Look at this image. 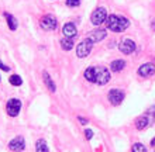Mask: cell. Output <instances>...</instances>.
Instances as JSON below:
<instances>
[{"instance_id":"6da1fadb","label":"cell","mask_w":155,"mask_h":152,"mask_svg":"<svg viewBox=\"0 0 155 152\" xmlns=\"http://www.w3.org/2000/svg\"><path fill=\"white\" fill-rule=\"evenodd\" d=\"M106 25H107V28L110 30V31H113V33H123V31H126L128 28L130 21L123 16L111 14V16L107 17Z\"/></svg>"},{"instance_id":"7a4b0ae2","label":"cell","mask_w":155,"mask_h":152,"mask_svg":"<svg viewBox=\"0 0 155 152\" xmlns=\"http://www.w3.org/2000/svg\"><path fill=\"white\" fill-rule=\"evenodd\" d=\"M111 79L110 72L104 68V66H94V83L96 85H106Z\"/></svg>"},{"instance_id":"3957f363","label":"cell","mask_w":155,"mask_h":152,"mask_svg":"<svg viewBox=\"0 0 155 152\" xmlns=\"http://www.w3.org/2000/svg\"><path fill=\"white\" fill-rule=\"evenodd\" d=\"M40 25H41V28L45 30V31H52V30L57 28L58 21H57V18H55L54 16L47 14V16H44L40 20Z\"/></svg>"},{"instance_id":"277c9868","label":"cell","mask_w":155,"mask_h":152,"mask_svg":"<svg viewBox=\"0 0 155 152\" xmlns=\"http://www.w3.org/2000/svg\"><path fill=\"white\" fill-rule=\"evenodd\" d=\"M90 20H92V23H93L94 25L103 24V23L107 20V11H106V8H103V7L96 8V10L92 13V16H90Z\"/></svg>"},{"instance_id":"5b68a950","label":"cell","mask_w":155,"mask_h":152,"mask_svg":"<svg viewBox=\"0 0 155 152\" xmlns=\"http://www.w3.org/2000/svg\"><path fill=\"white\" fill-rule=\"evenodd\" d=\"M21 110V102L18 99H10L6 104V111H7L8 115H12V117H16L18 115Z\"/></svg>"},{"instance_id":"8992f818","label":"cell","mask_w":155,"mask_h":152,"mask_svg":"<svg viewBox=\"0 0 155 152\" xmlns=\"http://www.w3.org/2000/svg\"><path fill=\"white\" fill-rule=\"evenodd\" d=\"M92 47H93V42H90L87 38L85 41H82L79 45L76 47V55L79 58H86L92 51Z\"/></svg>"},{"instance_id":"52a82bcc","label":"cell","mask_w":155,"mask_h":152,"mask_svg":"<svg viewBox=\"0 0 155 152\" xmlns=\"http://www.w3.org/2000/svg\"><path fill=\"white\" fill-rule=\"evenodd\" d=\"M118 50L121 51L123 53H126V55H130L131 52L135 51V44L130 38H124V40H121L118 42Z\"/></svg>"},{"instance_id":"ba28073f","label":"cell","mask_w":155,"mask_h":152,"mask_svg":"<svg viewBox=\"0 0 155 152\" xmlns=\"http://www.w3.org/2000/svg\"><path fill=\"white\" fill-rule=\"evenodd\" d=\"M123 100H124V92L120 90V89H111L109 92V102L113 104V106H118L121 104Z\"/></svg>"},{"instance_id":"9c48e42d","label":"cell","mask_w":155,"mask_h":152,"mask_svg":"<svg viewBox=\"0 0 155 152\" xmlns=\"http://www.w3.org/2000/svg\"><path fill=\"white\" fill-rule=\"evenodd\" d=\"M8 148H10V151H13V152H21L25 148L24 138H23V137H16V138H13V140L10 141V144H8Z\"/></svg>"},{"instance_id":"30bf717a","label":"cell","mask_w":155,"mask_h":152,"mask_svg":"<svg viewBox=\"0 0 155 152\" xmlns=\"http://www.w3.org/2000/svg\"><path fill=\"white\" fill-rule=\"evenodd\" d=\"M155 73V66L154 63H144L138 68V75L141 78H150Z\"/></svg>"},{"instance_id":"8fae6325","label":"cell","mask_w":155,"mask_h":152,"mask_svg":"<svg viewBox=\"0 0 155 152\" xmlns=\"http://www.w3.org/2000/svg\"><path fill=\"white\" fill-rule=\"evenodd\" d=\"M106 34H107L106 30L96 28L94 31H92V33L87 35V40H89L90 42H99V41H102V40H104Z\"/></svg>"},{"instance_id":"7c38bea8","label":"cell","mask_w":155,"mask_h":152,"mask_svg":"<svg viewBox=\"0 0 155 152\" xmlns=\"http://www.w3.org/2000/svg\"><path fill=\"white\" fill-rule=\"evenodd\" d=\"M62 34L65 35V38H75L78 35V28L76 25L72 23H66L62 28Z\"/></svg>"},{"instance_id":"4fadbf2b","label":"cell","mask_w":155,"mask_h":152,"mask_svg":"<svg viewBox=\"0 0 155 152\" xmlns=\"http://www.w3.org/2000/svg\"><path fill=\"white\" fill-rule=\"evenodd\" d=\"M4 17H6V20H7V24H8V28L12 30V31H14V30L17 28V20L16 17L13 16V14H10V13H4Z\"/></svg>"},{"instance_id":"5bb4252c","label":"cell","mask_w":155,"mask_h":152,"mask_svg":"<svg viewBox=\"0 0 155 152\" xmlns=\"http://www.w3.org/2000/svg\"><path fill=\"white\" fill-rule=\"evenodd\" d=\"M124 66H126V62L123 61V59H116L110 63V69L113 72H120V70L124 69Z\"/></svg>"},{"instance_id":"9a60e30c","label":"cell","mask_w":155,"mask_h":152,"mask_svg":"<svg viewBox=\"0 0 155 152\" xmlns=\"http://www.w3.org/2000/svg\"><path fill=\"white\" fill-rule=\"evenodd\" d=\"M42 78H44V83L47 85V87H48L51 92H55L57 90V87H55V83L52 82V79L49 78L48 72H42Z\"/></svg>"},{"instance_id":"2e32d148","label":"cell","mask_w":155,"mask_h":152,"mask_svg":"<svg viewBox=\"0 0 155 152\" xmlns=\"http://www.w3.org/2000/svg\"><path fill=\"white\" fill-rule=\"evenodd\" d=\"M148 124H150L148 117H147V115H143V117L137 118V121H135V127L138 128V130H144V128H147Z\"/></svg>"},{"instance_id":"e0dca14e","label":"cell","mask_w":155,"mask_h":152,"mask_svg":"<svg viewBox=\"0 0 155 152\" xmlns=\"http://www.w3.org/2000/svg\"><path fill=\"white\" fill-rule=\"evenodd\" d=\"M61 47L64 48V51H71L74 48V40L72 38H62Z\"/></svg>"},{"instance_id":"ac0fdd59","label":"cell","mask_w":155,"mask_h":152,"mask_svg":"<svg viewBox=\"0 0 155 152\" xmlns=\"http://www.w3.org/2000/svg\"><path fill=\"white\" fill-rule=\"evenodd\" d=\"M35 148H37V152H49L48 145L44 140H38L37 144H35Z\"/></svg>"},{"instance_id":"d6986e66","label":"cell","mask_w":155,"mask_h":152,"mask_svg":"<svg viewBox=\"0 0 155 152\" xmlns=\"http://www.w3.org/2000/svg\"><path fill=\"white\" fill-rule=\"evenodd\" d=\"M85 78H86V80L94 83V66H90V68H87L85 70Z\"/></svg>"},{"instance_id":"ffe728a7","label":"cell","mask_w":155,"mask_h":152,"mask_svg":"<svg viewBox=\"0 0 155 152\" xmlns=\"http://www.w3.org/2000/svg\"><path fill=\"white\" fill-rule=\"evenodd\" d=\"M8 82H10V85H13V86H21V85H23V79H21L18 75H12L10 79H8Z\"/></svg>"},{"instance_id":"44dd1931","label":"cell","mask_w":155,"mask_h":152,"mask_svg":"<svg viewBox=\"0 0 155 152\" xmlns=\"http://www.w3.org/2000/svg\"><path fill=\"white\" fill-rule=\"evenodd\" d=\"M133 152H147V148L143 144H134L133 145Z\"/></svg>"},{"instance_id":"7402d4cb","label":"cell","mask_w":155,"mask_h":152,"mask_svg":"<svg viewBox=\"0 0 155 152\" xmlns=\"http://www.w3.org/2000/svg\"><path fill=\"white\" fill-rule=\"evenodd\" d=\"M81 4V0H66V6L69 7H78Z\"/></svg>"},{"instance_id":"603a6c76","label":"cell","mask_w":155,"mask_h":152,"mask_svg":"<svg viewBox=\"0 0 155 152\" xmlns=\"http://www.w3.org/2000/svg\"><path fill=\"white\" fill-rule=\"evenodd\" d=\"M85 137H86V140H92L93 131H92V130H85Z\"/></svg>"},{"instance_id":"cb8c5ba5","label":"cell","mask_w":155,"mask_h":152,"mask_svg":"<svg viewBox=\"0 0 155 152\" xmlns=\"http://www.w3.org/2000/svg\"><path fill=\"white\" fill-rule=\"evenodd\" d=\"M0 69H3V70H4V72H8V70H10V68H8V66H7V65H4L3 62L0 61Z\"/></svg>"},{"instance_id":"d4e9b609","label":"cell","mask_w":155,"mask_h":152,"mask_svg":"<svg viewBox=\"0 0 155 152\" xmlns=\"http://www.w3.org/2000/svg\"><path fill=\"white\" fill-rule=\"evenodd\" d=\"M78 118H79V123L83 124V125H85V124H87V118H83V117H78Z\"/></svg>"},{"instance_id":"484cf974","label":"cell","mask_w":155,"mask_h":152,"mask_svg":"<svg viewBox=\"0 0 155 152\" xmlns=\"http://www.w3.org/2000/svg\"><path fill=\"white\" fill-rule=\"evenodd\" d=\"M151 145H152V147H155V138H152V141H151Z\"/></svg>"},{"instance_id":"4316f807","label":"cell","mask_w":155,"mask_h":152,"mask_svg":"<svg viewBox=\"0 0 155 152\" xmlns=\"http://www.w3.org/2000/svg\"><path fill=\"white\" fill-rule=\"evenodd\" d=\"M152 30H154V31H155V21H154V23H152Z\"/></svg>"}]
</instances>
